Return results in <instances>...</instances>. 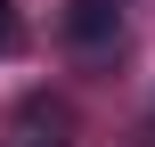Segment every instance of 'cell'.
<instances>
[{
    "mask_svg": "<svg viewBox=\"0 0 155 147\" xmlns=\"http://www.w3.org/2000/svg\"><path fill=\"white\" fill-rule=\"evenodd\" d=\"M65 33H74L82 49H106V41H123V8H114V0H74V8H65Z\"/></svg>",
    "mask_w": 155,
    "mask_h": 147,
    "instance_id": "1",
    "label": "cell"
},
{
    "mask_svg": "<svg viewBox=\"0 0 155 147\" xmlns=\"http://www.w3.org/2000/svg\"><path fill=\"white\" fill-rule=\"evenodd\" d=\"M8 147H74V139H65V131H49V139H41V131H16Z\"/></svg>",
    "mask_w": 155,
    "mask_h": 147,
    "instance_id": "2",
    "label": "cell"
},
{
    "mask_svg": "<svg viewBox=\"0 0 155 147\" xmlns=\"http://www.w3.org/2000/svg\"><path fill=\"white\" fill-rule=\"evenodd\" d=\"M0 49H16V16H8V0H0Z\"/></svg>",
    "mask_w": 155,
    "mask_h": 147,
    "instance_id": "3",
    "label": "cell"
}]
</instances>
